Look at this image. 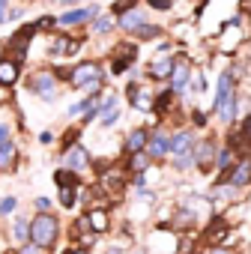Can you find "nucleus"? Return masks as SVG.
Returning a JSON list of instances; mask_svg holds the SVG:
<instances>
[{"label":"nucleus","mask_w":251,"mask_h":254,"mask_svg":"<svg viewBox=\"0 0 251 254\" xmlns=\"http://www.w3.org/2000/svg\"><path fill=\"white\" fill-rule=\"evenodd\" d=\"M171 69H174V57H171V51H168V45H162V54L150 63V78H156V81H165L168 75H171Z\"/></svg>","instance_id":"nucleus-9"},{"label":"nucleus","mask_w":251,"mask_h":254,"mask_svg":"<svg viewBox=\"0 0 251 254\" xmlns=\"http://www.w3.org/2000/svg\"><path fill=\"white\" fill-rule=\"evenodd\" d=\"M60 3H63V6H72V3H78V0H60Z\"/></svg>","instance_id":"nucleus-41"},{"label":"nucleus","mask_w":251,"mask_h":254,"mask_svg":"<svg viewBox=\"0 0 251 254\" xmlns=\"http://www.w3.org/2000/svg\"><path fill=\"white\" fill-rule=\"evenodd\" d=\"M33 33H36V24H27V27L15 30V33H12V39L6 42V57H9V60H15V63H21V60L27 57V45H30Z\"/></svg>","instance_id":"nucleus-3"},{"label":"nucleus","mask_w":251,"mask_h":254,"mask_svg":"<svg viewBox=\"0 0 251 254\" xmlns=\"http://www.w3.org/2000/svg\"><path fill=\"white\" fill-rule=\"evenodd\" d=\"M60 191V206L63 209H75L78 206V189H57Z\"/></svg>","instance_id":"nucleus-24"},{"label":"nucleus","mask_w":251,"mask_h":254,"mask_svg":"<svg viewBox=\"0 0 251 254\" xmlns=\"http://www.w3.org/2000/svg\"><path fill=\"white\" fill-rule=\"evenodd\" d=\"M30 90H33L39 99L51 102V99L57 96V78H54L51 72H39V75H33V81H30Z\"/></svg>","instance_id":"nucleus-6"},{"label":"nucleus","mask_w":251,"mask_h":254,"mask_svg":"<svg viewBox=\"0 0 251 254\" xmlns=\"http://www.w3.org/2000/svg\"><path fill=\"white\" fill-rule=\"evenodd\" d=\"M215 153H218V144H215L212 138H206V141H194V147H191V159H194V165H197L200 171H209V168H212Z\"/></svg>","instance_id":"nucleus-5"},{"label":"nucleus","mask_w":251,"mask_h":254,"mask_svg":"<svg viewBox=\"0 0 251 254\" xmlns=\"http://www.w3.org/2000/svg\"><path fill=\"white\" fill-rule=\"evenodd\" d=\"M27 236H30V218L27 215H15V221H12V242L21 248V245H27Z\"/></svg>","instance_id":"nucleus-18"},{"label":"nucleus","mask_w":251,"mask_h":254,"mask_svg":"<svg viewBox=\"0 0 251 254\" xmlns=\"http://www.w3.org/2000/svg\"><path fill=\"white\" fill-rule=\"evenodd\" d=\"M99 15V6H84V9H69V12H63L60 18H57V24L60 27H78V24H84V21H93Z\"/></svg>","instance_id":"nucleus-8"},{"label":"nucleus","mask_w":251,"mask_h":254,"mask_svg":"<svg viewBox=\"0 0 251 254\" xmlns=\"http://www.w3.org/2000/svg\"><path fill=\"white\" fill-rule=\"evenodd\" d=\"M191 147H194V132H191V129H180L177 135L168 138V153H171L174 159L191 153Z\"/></svg>","instance_id":"nucleus-7"},{"label":"nucleus","mask_w":251,"mask_h":254,"mask_svg":"<svg viewBox=\"0 0 251 254\" xmlns=\"http://www.w3.org/2000/svg\"><path fill=\"white\" fill-rule=\"evenodd\" d=\"M168 78H171V93H183L186 84H188V66L186 63H180V66L174 63V69H171Z\"/></svg>","instance_id":"nucleus-19"},{"label":"nucleus","mask_w":251,"mask_h":254,"mask_svg":"<svg viewBox=\"0 0 251 254\" xmlns=\"http://www.w3.org/2000/svg\"><path fill=\"white\" fill-rule=\"evenodd\" d=\"M69 84L72 87H87L90 93H96L99 87H102V69H99V63L96 60H84V63H78L72 72H69Z\"/></svg>","instance_id":"nucleus-2"},{"label":"nucleus","mask_w":251,"mask_h":254,"mask_svg":"<svg viewBox=\"0 0 251 254\" xmlns=\"http://www.w3.org/2000/svg\"><path fill=\"white\" fill-rule=\"evenodd\" d=\"M147 168H150V156L147 153H132L129 156V171L132 174H147Z\"/></svg>","instance_id":"nucleus-22"},{"label":"nucleus","mask_w":251,"mask_h":254,"mask_svg":"<svg viewBox=\"0 0 251 254\" xmlns=\"http://www.w3.org/2000/svg\"><path fill=\"white\" fill-rule=\"evenodd\" d=\"M162 33H165L162 27H156V24H147V21H144V24L135 30V36H138V39H159Z\"/></svg>","instance_id":"nucleus-25"},{"label":"nucleus","mask_w":251,"mask_h":254,"mask_svg":"<svg viewBox=\"0 0 251 254\" xmlns=\"http://www.w3.org/2000/svg\"><path fill=\"white\" fill-rule=\"evenodd\" d=\"M21 78V63L9 60V57H0V87H15Z\"/></svg>","instance_id":"nucleus-12"},{"label":"nucleus","mask_w":251,"mask_h":254,"mask_svg":"<svg viewBox=\"0 0 251 254\" xmlns=\"http://www.w3.org/2000/svg\"><path fill=\"white\" fill-rule=\"evenodd\" d=\"M18 209V197H12V194H6V197H0V218H6V215H12Z\"/></svg>","instance_id":"nucleus-26"},{"label":"nucleus","mask_w":251,"mask_h":254,"mask_svg":"<svg viewBox=\"0 0 251 254\" xmlns=\"http://www.w3.org/2000/svg\"><path fill=\"white\" fill-rule=\"evenodd\" d=\"M135 3H132V0H117V3H114V15H123V12H129Z\"/></svg>","instance_id":"nucleus-32"},{"label":"nucleus","mask_w":251,"mask_h":254,"mask_svg":"<svg viewBox=\"0 0 251 254\" xmlns=\"http://www.w3.org/2000/svg\"><path fill=\"white\" fill-rule=\"evenodd\" d=\"M191 165H194L191 153H186V156H177V159H174V168H177V171H188Z\"/></svg>","instance_id":"nucleus-29"},{"label":"nucleus","mask_w":251,"mask_h":254,"mask_svg":"<svg viewBox=\"0 0 251 254\" xmlns=\"http://www.w3.org/2000/svg\"><path fill=\"white\" fill-rule=\"evenodd\" d=\"M132 3H138V0H132Z\"/></svg>","instance_id":"nucleus-43"},{"label":"nucleus","mask_w":251,"mask_h":254,"mask_svg":"<svg viewBox=\"0 0 251 254\" xmlns=\"http://www.w3.org/2000/svg\"><path fill=\"white\" fill-rule=\"evenodd\" d=\"M54 24H57V21H54V18H51V15H45V18H39V21H36V30H45V27H48V30H51V27H54Z\"/></svg>","instance_id":"nucleus-36"},{"label":"nucleus","mask_w":251,"mask_h":254,"mask_svg":"<svg viewBox=\"0 0 251 254\" xmlns=\"http://www.w3.org/2000/svg\"><path fill=\"white\" fill-rule=\"evenodd\" d=\"M171 102H174V93H171V90H165V93H159V96H156V102H153V105H156V111H159V114H165V111H171Z\"/></svg>","instance_id":"nucleus-27"},{"label":"nucleus","mask_w":251,"mask_h":254,"mask_svg":"<svg viewBox=\"0 0 251 254\" xmlns=\"http://www.w3.org/2000/svg\"><path fill=\"white\" fill-rule=\"evenodd\" d=\"M18 254H48V251H45V248H36V245H30V242H27V245H21V248H18Z\"/></svg>","instance_id":"nucleus-35"},{"label":"nucleus","mask_w":251,"mask_h":254,"mask_svg":"<svg viewBox=\"0 0 251 254\" xmlns=\"http://www.w3.org/2000/svg\"><path fill=\"white\" fill-rule=\"evenodd\" d=\"M84 218H87L90 233H108V230H111V218H108V212H105V209H90Z\"/></svg>","instance_id":"nucleus-15"},{"label":"nucleus","mask_w":251,"mask_h":254,"mask_svg":"<svg viewBox=\"0 0 251 254\" xmlns=\"http://www.w3.org/2000/svg\"><path fill=\"white\" fill-rule=\"evenodd\" d=\"M96 105V96H87V99H81V102H75V105H69V117H78V114H84L87 108H93Z\"/></svg>","instance_id":"nucleus-28"},{"label":"nucleus","mask_w":251,"mask_h":254,"mask_svg":"<svg viewBox=\"0 0 251 254\" xmlns=\"http://www.w3.org/2000/svg\"><path fill=\"white\" fill-rule=\"evenodd\" d=\"M120 120V108H114V111H108L105 117H102V126H105V129H111V126Z\"/></svg>","instance_id":"nucleus-31"},{"label":"nucleus","mask_w":251,"mask_h":254,"mask_svg":"<svg viewBox=\"0 0 251 254\" xmlns=\"http://www.w3.org/2000/svg\"><path fill=\"white\" fill-rule=\"evenodd\" d=\"M54 183H57V189H78V174L60 168V171H54Z\"/></svg>","instance_id":"nucleus-21"},{"label":"nucleus","mask_w":251,"mask_h":254,"mask_svg":"<svg viewBox=\"0 0 251 254\" xmlns=\"http://www.w3.org/2000/svg\"><path fill=\"white\" fill-rule=\"evenodd\" d=\"M150 9H159V12H168L171 9V0H147Z\"/></svg>","instance_id":"nucleus-33"},{"label":"nucleus","mask_w":251,"mask_h":254,"mask_svg":"<svg viewBox=\"0 0 251 254\" xmlns=\"http://www.w3.org/2000/svg\"><path fill=\"white\" fill-rule=\"evenodd\" d=\"M114 24H117V21H114L111 15H96V18H93V33H96V36H105V33L114 30Z\"/></svg>","instance_id":"nucleus-23"},{"label":"nucleus","mask_w":251,"mask_h":254,"mask_svg":"<svg viewBox=\"0 0 251 254\" xmlns=\"http://www.w3.org/2000/svg\"><path fill=\"white\" fill-rule=\"evenodd\" d=\"M18 144L15 141H6V144H0V174H12L18 168Z\"/></svg>","instance_id":"nucleus-10"},{"label":"nucleus","mask_w":251,"mask_h":254,"mask_svg":"<svg viewBox=\"0 0 251 254\" xmlns=\"http://www.w3.org/2000/svg\"><path fill=\"white\" fill-rule=\"evenodd\" d=\"M248 168H251V165H248V156H242V162L233 165V171H230V177H227V186H233V189H248V177H251Z\"/></svg>","instance_id":"nucleus-14"},{"label":"nucleus","mask_w":251,"mask_h":254,"mask_svg":"<svg viewBox=\"0 0 251 254\" xmlns=\"http://www.w3.org/2000/svg\"><path fill=\"white\" fill-rule=\"evenodd\" d=\"M147 138H150V132L144 129V126H138V129H132L129 132V138H126V153H144V147H147Z\"/></svg>","instance_id":"nucleus-16"},{"label":"nucleus","mask_w":251,"mask_h":254,"mask_svg":"<svg viewBox=\"0 0 251 254\" xmlns=\"http://www.w3.org/2000/svg\"><path fill=\"white\" fill-rule=\"evenodd\" d=\"M6 141H12V126L6 120H0V144H6Z\"/></svg>","instance_id":"nucleus-30"},{"label":"nucleus","mask_w":251,"mask_h":254,"mask_svg":"<svg viewBox=\"0 0 251 254\" xmlns=\"http://www.w3.org/2000/svg\"><path fill=\"white\" fill-rule=\"evenodd\" d=\"M78 48H81V42H78V39H72V36H57V39L51 42L48 54H51V57H72Z\"/></svg>","instance_id":"nucleus-13"},{"label":"nucleus","mask_w":251,"mask_h":254,"mask_svg":"<svg viewBox=\"0 0 251 254\" xmlns=\"http://www.w3.org/2000/svg\"><path fill=\"white\" fill-rule=\"evenodd\" d=\"M194 221H197V212L188 209V206H183V209L171 218V227H174V230H188V227H194Z\"/></svg>","instance_id":"nucleus-20"},{"label":"nucleus","mask_w":251,"mask_h":254,"mask_svg":"<svg viewBox=\"0 0 251 254\" xmlns=\"http://www.w3.org/2000/svg\"><path fill=\"white\" fill-rule=\"evenodd\" d=\"M144 153L150 156V162L153 159H165L168 156V132H153L150 138H147V147H144Z\"/></svg>","instance_id":"nucleus-11"},{"label":"nucleus","mask_w":251,"mask_h":254,"mask_svg":"<svg viewBox=\"0 0 251 254\" xmlns=\"http://www.w3.org/2000/svg\"><path fill=\"white\" fill-rule=\"evenodd\" d=\"M194 123H197V126H206V114H203V111H194Z\"/></svg>","instance_id":"nucleus-39"},{"label":"nucleus","mask_w":251,"mask_h":254,"mask_svg":"<svg viewBox=\"0 0 251 254\" xmlns=\"http://www.w3.org/2000/svg\"><path fill=\"white\" fill-rule=\"evenodd\" d=\"M63 168H66V171H72V174L87 171V168H90V153H87L81 144L66 147V150H63Z\"/></svg>","instance_id":"nucleus-4"},{"label":"nucleus","mask_w":251,"mask_h":254,"mask_svg":"<svg viewBox=\"0 0 251 254\" xmlns=\"http://www.w3.org/2000/svg\"><path fill=\"white\" fill-rule=\"evenodd\" d=\"M33 206H36V212H51V200L48 197H36Z\"/></svg>","instance_id":"nucleus-34"},{"label":"nucleus","mask_w":251,"mask_h":254,"mask_svg":"<svg viewBox=\"0 0 251 254\" xmlns=\"http://www.w3.org/2000/svg\"><path fill=\"white\" fill-rule=\"evenodd\" d=\"M39 141H42V144H54V135H51V132H42Z\"/></svg>","instance_id":"nucleus-40"},{"label":"nucleus","mask_w":251,"mask_h":254,"mask_svg":"<svg viewBox=\"0 0 251 254\" xmlns=\"http://www.w3.org/2000/svg\"><path fill=\"white\" fill-rule=\"evenodd\" d=\"M57 239H60V221H57V215H51V212H36V215L30 218V236H27V242L36 245V248L51 251V248L57 245Z\"/></svg>","instance_id":"nucleus-1"},{"label":"nucleus","mask_w":251,"mask_h":254,"mask_svg":"<svg viewBox=\"0 0 251 254\" xmlns=\"http://www.w3.org/2000/svg\"><path fill=\"white\" fill-rule=\"evenodd\" d=\"M117 21H120V27H123V30H129V33H135V30H138V27H141V24H144L147 18H144V12H141V9H135V6H132L129 12H123V15H117Z\"/></svg>","instance_id":"nucleus-17"},{"label":"nucleus","mask_w":251,"mask_h":254,"mask_svg":"<svg viewBox=\"0 0 251 254\" xmlns=\"http://www.w3.org/2000/svg\"><path fill=\"white\" fill-rule=\"evenodd\" d=\"M194 254H203V251H194Z\"/></svg>","instance_id":"nucleus-42"},{"label":"nucleus","mask_w":251,"mask_h":254,"mask_svg":"<svg viewBox=\"0 0 251 254\" xmlns=\"http://www.w3.org/2000/svg\"><path fill=\"white\" fill-rule=\"evenodd\" d=\"M66 254H90V248L87 245H72V248H66Z\"/></svg>","instance_id":"nucleus-37"},{"label":"nucleus","mask_w":251,"mask_h":254,"mask_svg":"<svg viewBox=\"0 0 251 254\" xmlns=\"http://www.w3.org/2000/svg\"><path fill=\"white\" fill-rule=\"evenodd\" d=\"M203 254H233L230 248H224V245H212L209 251H203Z\"/></svg>","instance_id":"nucleus-38"}]
</instances>
